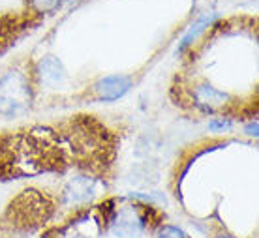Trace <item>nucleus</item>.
Returning a JSON list of instances; mask_svg holds the SVG:
<instances>
[{
    "instance_id": "obj_9",
    "label": "nucleus",
    "mask_w": 259,
    "mask_h": 238,
    "mask_svg": "<svg viewBox=\"0 0 259 238\" xmlns=\"http://www.w3.org/2000/svg\"><path fill=\"white\" fill-rule=\"evenodd\" d=\"M158 238H188L182 231L175 229V227H163L162 231L158 232Z\"/></svg>"
},
{
    "instance_id": "obj_7",
    "label": "nucleus",
    "mask_w": 259,
    "mask_h": 238,
    "mask_svg": "<svg viewBox=\"0 0 259 238\" xmlns=\"http://www.w3.org/2000/svg\"><path fill=\"white\" fill-rule=\"evenodd\" d=\"M212 21H214V15H205L203 19L197 21V23H195V25L192 26V28H190V30H188V34H186V36L182 38L181 51H182V49H184V47H188L190 43H192V41H194V39L197 38V36H199V34L203 32V30H205V28H207L208 25H210V23H212Z\"/></svg>"
},
{
    "instance_id": "obj_4",
    "label": "nucleus",
    "mask_w": 259,
    "mask_h": 238,
    "mask_svg": "<svg viewBox=\"0 0 259 238\" xmlns=\"http://www.w3.org/2000/svg\"><path fill=\"white\" fill-rule=\"evenodd\" d=\"M195 102L199 105L201 109H207V111H216L224 107L227 102V96L224 92L216 90L214 86H208V84H203V86H197L195 88Z\"/></svg>"
},
{
    "instance_id": "obj_5",
    "label": "nucleus",
    "mask_w": 259,
    "mask_h": 238,
    "mask_svg": "<svg viewBox=\"0 0 259 238\" xmlns=\"http://www.w3.org/2000/svg\"><path fill=\"white\" fill-rule=\"evenodd\" d=\"M38 73L41 77V83L49 84V86H57L66 79V71L60 64L59 58L55 57H47L44 58L38 66Z\"/></svg>"
},
{
    "instance_id": "obj_3",
    "label": "nucleus",
    "mask_w": 259,
    "mask_h": 238,
    "mask_svg": "<svg viewBox=\"0 0 259 238\" xmlns=\"http://www.w3.org/2000/svg\"><path fill=\"white\" fill-rule=\"evenodd\" d=\"M98 98L104 102H115L118 98H122L130 90V79L122 75H113V77H105L94 86Z\"/></svg>"
},
{
    "instance_id": "obj_6",
    "label": "nucleus",
    "mask_w": 259,
    "mask_h": 238,
    "mask_svg": "<svg viewBox=\"0 0 259 238\" xmlns=\"http://www.w3.org/2000/svg\"><path fill=\"white\" fill-rule=\"evenodd\" d=\"M94 193V184L89 178H75V180L70 182V186L66 189V197L73 203H79V201H87L92 197Z\"/></svg>"
},
{
    "instance_id": "obj_11",
    "label": "nucleus",
    "mask_w": 259,
    "mask_h": 238,
    "mask_svg": "<svg viewBox=\"0 0 259 238\" xmlns=\"http://www.w3.org/2000/svg\"><path fill=\"white\" fill-rule=\"evenodd\" d=\"M220 238H229V236H220Z\"/></svg>"
},
{
    "instance_id": "obj_2",
    "label": "nucleus",
    "mask_w": 259,
    "mask_h": 238,
    "mask_svg": "<svg viewBox=\"0 0 259 238\" xmlns=\"http://www.w3.org/2000/svg\"><path fill=\"white\" fill-rule=\"evenodd\" d=\"M113 231L118 236H137L143 231V218L139 216L136 208H126L117 214V218L113 221Z\"/></svg>"
},
{
    "instance_id": "obj_10",
    "label": "nucleus",
    "mask_w": 259,
    "mask_h": 238,
    "mask_svg": "<svg viewBox=\"0 0 259 238\" xmlns=\"http://www.w3.org/2000/svg\"><path fill=\"white\" fill-rule=\"evenodd\" d=\"M208 128L210 129H229L231 128V122H229V120H218V122H210Z\"/></svg>"
},
{
    "instance_id": "obj_8",
    "label": "nucleus",
    "mask_w": 259,
    "mask_h": 238,
    "mask_svg": "<svg viewBox=\"0 0 259 238\" xmlns=\"http://www.w3.org/2000/svg\"><path fill=\"white\" fill-rule=\"evenodd\" d=\"M28 2H30V6H32L34 12L47 13V12H51V10H55V8L59 6L60 0H28Z\"/></svg>"
},
{
    "instance_id": "obj_1",
    "label": "nucleus",
    "mask_w": 259,
    "mask_h": 238,
    "mask_svg": "<svg viewBox=\"0 0 259 238\" xmlns=\"http://www.w3.org/2000/svg\"><path fill=\"white\" fill-rule=\"evenodd\" d=\"M30 105V90L26 77L19 71H12L0 79V113L15 116Z\"/></svg>"
}]
</instances>
